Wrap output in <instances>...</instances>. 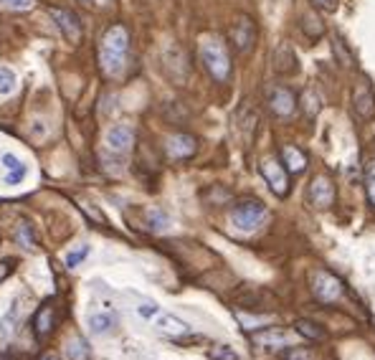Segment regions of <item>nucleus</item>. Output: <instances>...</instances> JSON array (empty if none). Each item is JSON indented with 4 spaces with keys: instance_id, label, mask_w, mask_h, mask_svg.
<instances>
[{
    "instance_id": "f257e3e1",
    "label": "nucleus",
    "mask_w": 375,
    "mask_h": 360,
    "mask_svg": "<svg viewBox=\"0 0 375 360\" xmlns=\"http://www.w3.org/2000/svg\"><path fill=\"white\" fill-rule=\"evenodd\" d=\"M130 59V31L122 23H112L101 34L99 67L107 76H122Z\"/></svg>"
},
{
    "instance_id": "f03ea898",
    "label": "nucleus",
    "mask_w": 375,
    "mask_h": 360,
    "mask_svg": "<svg viewBox=\"0 0 375 360\" xmlns=\"http://www.w3.org/2000/svg\"><path fill=\"white\" fill-rule=\"evenodd\" d=\"M200 61H203V67L208 71L216 82H228L231 79V51H228V43L223 41V36L218 34H206L200 38Z\"/></svg>"
},
{
    "instance_id": "7ed1b4c3",
    "label": "nucleus",
    "mask_w": 375,
    "mask_h": 360,
    "mask_svg": "<svg viewBox=\"0 0 375 360\" xmlns=\"http://www.w3.org/2000/svg\"><path fill=\"white\" fill-rule=\"evenodd\" d=\"M256 38H258V28L254 23V18L246 16V13H239L234 16V21L228 23V43L234 46L236 53H251L254 46H256Z\"/></svg>"
},
{
    "instance_id": "20e7f679",
    "label": "nucleus",
    "mask_w": 375,
    "mask_h": 360,
    "mask_svg": "<svg viewBox=\"0 0 375 360\" xmlns=\"http://www.w3.org/2000/svg\"><path fill=\"white\" fill-rule=\"evenodd\" d=\"M264 218H267V206L258 201H241L231 211V224L239 231H254L264 224Z\"/></svg>"
},
{
    "instance_id": "39448f33",
    "label": "nucleus",
    "mask_w": 375,
    "mask_h": 360,
    "mask_svg": "<svg viewBox=\"0 0 375 360\" xmlns=\"http://www.w3.org/2000/svg\"><path fill=\"white\" fill-rule=\"evenodd\" d=\"M335 198H337V191H335V183L332 178L325 176V173H319L309 180L307 185V201L312 208L317 211H327L335 206Z\"/></svg>"
},
{
    "instance_id": "423d86ee",
    "label": "nucleus",
    "mask_w": 375,
    "mask_h": 360,
    "mask_svg": "<svg viewBox=\"0 0 375 360\" xmlns=\"http://www.w3.org/2000/svg\"><path fill=\"white\" fill-rule=\"evenodd\" d=\"M312 294H315V300L322 302V304H335V302L345 294V287H342V282L335 274L319 269V272L312 274Z\"/></svg>"
},
{
    "instance_id": "0eeeda50",
    "label": "nucleus",
    "mask_w": 375,
    "mask_h": 360,
    "mask_svg": "<svg viewBox=\"0 0 375 360\" xmlns=\"http://www.w3.org/2000/svg\"><path fill=\"white\" fill-rule=\"evenodd\" d=\"M261 176L267 180V185L271 188L276 198H287L289 195V173L287 168L282 165V160L279 158H264L261 160Z\"/></svg>"
},
{
    "instance_id": "6e6552de",
    "label": "nucleus",
    "mask_w": 375,
    "mask_h": 360,
    "mask_svg": "<svg viewBox=\"0 0 375 360\" xmlns=\"http://www.w3.org/2000/svg\"><path fill=\"white\" fill-rule=\"evenodd\" d=\"M267 104H269V112L279 119H287L292 117L297 112V97L289 86H271L267 92Z\"/></svg>"
},
{
    "instance_id": "1a4fd4ad",
    "label": "nucleus",
    "mask_w": 375,
    "mask_h": 360,
    "mask_svg": "<svg viewBox=\"0 0 375 360\" xmlns=\"http://www.w3.org/2000/svg\"><path fill=\"white\" fill-rule=\"evenodd\" d=\"M134 127L127 125V122H119V125H112L107 130V137H104V143H107V150L114 152V155H127V152L134 147Z\"/></svg>"
},
{
    "instance_id": "9d476101",
    "label": "nucleus",
    "mask_w": 375,
    "mask_h": 360,
    "mask_svg": "<svg viewBox=\"0 0 375 360\" xmlns=\"http://www.w3.org/2000/svg\"><path fill=\"white\" fill-rule=\"evenodd\" d=\"M352 112H355V117L367 122V119L375 117V94L370 89V82L363 79L355 89H352Z\"/></svg>"
},
{
    "instance_id": "9b49d317",
    "label": "nucleus",
    "mask_w": 375,
    "mask_h": 360,
    "mask_svg": "<svg viewBox=\"0 0 375 360\" xmlns=\"http://www.w3.org/2000/svg\"><path fill=\"white\" fill-rule=\"evenodd\" d=\"M49 13H51V18L56 21L59 31L64 34V38H66L71 46H76V43L82 41V21H79L76 13H71V10H66V8H51Z\"/></svg>"
},
{
    "instance_id": "f8f14e48",
    "label": "nucleus",
    "mask_w": 375,
    "mask_h": 360,
    "mask_svg": "<svg viewBox=\"0 0 375 360\" xmlns=\"http://www.w3.org/2000/svg\"><path fill=\"white\" fill-rule=\"evenodd\" d=\"M165 152L170 160H191L198 152V140L188 132H176L173 137H167Z\"/></svg>"
},
{
    "instance_id": "ddd939ff",
    "label": "nucleus",
    "mask_w": 375,
    "mask_h": 360,
    "mask_svg": "<svg viewBox=\"0 0 375 360\" xmlns=\"http://www.w3.org/2000/svg\"><path fill=\"white\" fill-rule=\"evenodd\" d=\"M56 322H59V310L53 307V302H46L41 304V310L34 315V333L38 340H49L56 330Z\"/></svg>"
},
{
    "instance_id": "4468645a",
    "label": "nucleus",
    "mask_w": 375,
    "mask_h": 360,
    "mask_svg": "<svg viewBox=\"0 0 375 360\" xmlns=\"http://www.w3.org/2000/svg\"><path fill=\"white\" fill-rule=\"evenodd\" d=\"M271 64H274V71L282 76H292L300 71V59H297V53L289 43H279L274 51V56H271Z\"/></svg>"
},
{
    "instance_id": "2eb2a0df",
    "label": "nucleus",
    "mask_w": 375,
    "mask_h": 360,
    "mask_svg": "<svg viewBox=\"0 0 375 360\" xmlns=\"http://www.w3.org/2000/svg\"><path fill=\"white\" fill-rule=\"evenodd\" d=\"M282 165L287 168V173L289 176H300V173H304L309 165L307 155H304V150H300L297 145H284L282 147Z\"/></svg>"
},
{
    "instance_id": "dca6fc26",
    "label": "nucleus",
    "mask_w": 375,
    "mask_h": 360,
    "mask_svg": "<svg viewBox=\"0 0 375 360\" xmlns=\"http://www.w3.org/2000/svg\"><path fill=\"white\" fill-rule=\"evenodd\" d=\"M251 340H254V345H258V348H284V345L289 343V335H287L284 330L269 327L264 333H256Z\"/></svg>"
},
{
    "instance_id": "f3484780",
    "label": "nucleus",
    "mask_w": 375,
    "mask_h": 360,
    "mask_svg": "<svg viewBox=\"0 0 375 360\" xmlns=\"http://www.w3.org/2000/svg\"><path fill=\"white\" fill-rule=\"evenodd\" d=\"M297 107H302V112H304L307 119H315L317 115H319V109H322V99H319V94H317L312 86H307V89L297 97Z\"/></svg>"
},
{
    "instance_id": "a211bd4d",
    "label": "nucleus",
    "mask_w": 375,
    "mask_h": 360,
    "mask_svg": "<svg viewBox=\"0 0 375 360\" xmlns=\"http://www.w3.org/2000/svg\"><path fill=\"white\" fill-rule=\"evenodd\" d=\"M158 330L162 335H170V337H183L188 335L191 327L185 325L183 320H178L176 315H160L158 317Z\"/></svg>"
},
{
    "instance_id": "6ab92c4d",
    "label": "nucleus",
    "mask_w": 375,
    "mask_h": 360,
    "mask_svg": "<svg viewBox=\"0 0 375 360\" xmlns=\"http://www.w3.org/2000/svg\"><path fill=\"white\" fill-rule=\"evenodd\" d=\"M13 239H16V243H21L23 249H36V228L31 226V221H18L16 224V231H13Z\"/></svg>"
},
{
    "instance_id": "aec40b11",
    "label": "nucleus",
    "mask_w": 375,
    "mask_h": 360,
    "mask_svg": "<svg viewBox=\"0 0 375 360\" xmlns=\"http://www.w3.org/2000/svg\"><path fill=\"white\" fill-rule=\"evenodd\" d=\"M89 327L94 333H99V335H107V333H112L117 327V317L112 312H94L89 317Z\"/></svg>"
},
{
    "instance_id": "412c9836",
    "label": "nucleus",
    "mask_w": 375,
    "mask_h": 360,
    "mask_svg": "<svg viewBox=\"0 0 375 360\" xmlns=\"http://www.w3.org/2000/svg\"><path fill=\"white\" fill-rule=\"evenodd\" d=\"M302 31L307 34V38L317 41V38H322V36H325V23L319 21V16H315V13L309 10V13L302 16Z\"/></svg>"
},
{
    "instance_id": "4be33fe9",
    "label": "nucleus",
    "mask_w": 375,
    "mask_h": 360,
    "mask_svg": "<svg viewBox=\"0 0 375 360\" xmlns=\"http://www.w3.org/2000/svg\"><path fill=\"white\" fill-rule=\"evenodd\" d=\"M332 53L337 56V61H340L342 69H352V67H355V56H352V51L345 46V41H342L340 36H335V38H332Z\"/></svg>"
},
{
    "instance_id": "5701e85b",
    "label": "nucleus",
    "mask_w": 375,
    "mask_h": 360,
    "mask_svg": "<svg viewBox=\"0 0 375 360\" xmlns=\"http://www.w3.org/2000/svg\"><path fill=\"white\" fill-rule=\"evenodd\" d=\"M294 327H297V333H300L302 337H307V340H325V330L317 325V322H309V320H297Z\"/></svg>"
},
{
    "instance_id": "b1692460",
    "label": "nucleus",
    "mask_w": 375,
    "mask_h": 360,
    "mask_svg": "<svg viewBox=\"0 0 375 360\" xmlns=\"http://www.w3.org/2000/svg\"><path fill=\"white\" fill-rule=\"evenodd\" d=\"M66 355L71 360H86L89 358V345H86V340H84L82 335L71 337L69 345H66Z\"/></svg>"
},
{
    "instance_id": "393cba45",
    "label": "nucleus",
    "mask_w": 375,
    "mask_h": 360,
    "mask_svg": "<svg viewBox=\"0 0 375 360\" xmlns=\"http://www.w3.org/2000/svg\"><path fill=\"white\" fill-rule=\"evenodd\" d=\"M236 320L241 322L243 330H258V327H264L267 322H271L269 315H246V312H236Z\"/></svg>"
},
{
    "instance_id": "a878e982",
    "label": "nucleus",
    "mask_w": 375,
    "mask_h": 360,
    "mask_svg": "<svg viewBox=\"0 0 375 360\" xmlns=\"http://www.w3.org/2000/svg\"><path fill=\"white\" fill-rule=\"evenodd\" d=\"M36 0H0V10H8V13H28L34 10Z\"/></svg>"
},
{
    "instance_id": "bb28decb",
    "label": "nucleus",
    "mask_w": 375,
    "mask_h": 360,
    "mask_svg": "<svg viewBox=\"0 0 375 360\" xmlns=\"http://www.w3.org/2000/svg\"><path fill=\"white\" fill-rule=\"evenodd\" d=\"M3 165L10 170L8 183H18V180L25 176V170H23V165H21V160L13 158V155H3Z\"/></svg>"
},
{
    "instance_id": "cd10ccee",
    "label": "nucleus",
    "mask_w": 375,
    "mask_h": 360,
    "mask_svg": "<svg viewBox=\"0 0 375 360\" xmlns=\"http://www.w3.org/2000/svg\"><path fill=\"white\" fill-rule=\"evenodd\" d=\"M365 193H367V203L375 208V158L367 160L365 165Z\"/></svg>"
},
{
    "instance_id": "c85d7f7f",
    "label": "nucleus",
    "mask_w": 375,
    "mask_h": 360,
    "mask_svg": "<svg viewBox=\"0 0 375 360\" xmlns=\"http://www.w3.org/2000/svg\"><path fill=\"white\" fill-rule=\"evenodd\" d=\"M16 89V74L10 69H0V94H10Z\"/></svg>"
},
{
    "instance_id": "c756f323",
    "label": "nucleus",
    "mask_w": 375,
    "mask_h": 360,
    "mask_svg": "<svg viewBox=\"0 0 375 360\" xmlns=\"http://www.w3.org/2000/svg\"><path fill=\"white\" fill-rule=\"evenodd\" d=\"M208 358L210 360H239V355H236L228 345H216V348H210L208 350Z\"/></svg>"
},
{
    "instance_id": "7c9ffc66",
    "label": "nucleus",
    "mask_w": 375,
    "mask_h": 360,
    "mask_svg": "<svg viewBox=\"0 0 375 360\" xmlns=\"http://www.w3.org/2000/svg\"><path fill=\"white\" fill-rule=\"evenodd\" d=\"M147 218H150V228H152V231H162V228L167 226V216L162 213V211H150V213H147Z\"/></svg>"
},
{
    "instance_id": "2f4dec72",
    "label": "nucleus",
    "mask_w": 375,
    "mask_h": 360,
    "mask_svg": "<svg viewBox=\"0 0 375 360\" xmlns=\"http://www.w3.org/2000/svg\"><path fill=\"white\" fill-rule=\"evenodd\" d=\"M86 254H89V246H82V249H76V252H71L66 256V267L69 269H74V267H79L84 259H86Z\"/></svg>"
},
{
    "instance_id": "473e14b6",
    "label": "nucleus",
    "mask_w": 375,
    "mask_h": 360,
    "mask_svg": "<svg viewBox=\"0 0 375 360\" xmlns=\"http://www.w3.org/2000/svg\"><path fill=\"white\" fill-rule=\"evenodd\" d=\"M137 312H140V317H152V315H158V304L150 300H145L140 307H137Z\"/></svg>"
},
{
    "instance_id": "72a5a7b5",
    "label": "nucleus",
    "mask_w": 375,
    "mask_h": 360,
    "mask_svg": "<svg viewBox=\"0 0 375 360\" xmlns=\"http://www.w3.org/2000/svg\"><path fill=\"white\" fill-rule=\"evenodd\" d=\"M312 5L317 10H325V13H335L337 10V0H312Z\"/></svg>"
},
{
    "instance_id": "f704fd0d",
    "label": "nucleus",
    "mask_w": 375,
    "mask_h": 360,
    "mask_svg": "<svg viewBox=\"0 0 375 360\" xmlns=\"http://www.w3.org/2000/svg\"><path fill=\"white\" fill-rule=\"evenodd\" d=\"M312 355H309L307 350H302V348H294V350H287L284 352V360H309Z\"/></svg>"
},
{
    "instance_id": "c9c22d12",
    "label": "nucleus",
    "mask_w": 375,
    "mask_h": 360,
    "mask_svg": "<svg viewBox=\"0 0 375 360\" xmlns=\"http://www.w3.org/2000/svg\"><path fill=\"white\" fill-rule=\"evenodd\" d=\"M13 259H3L0 261V282H3V279H8L10 274H13Z\"/></svg>"
},
{
    "instance_id": "e433bc0d",
    "label": "nucleus",
    "mask_w": 375,
    "mask_h": 360,
    "mask_svg": "<svg viewBox=\"0 0 375 360\" xmlns=\"http://www.w3.org/2000/svg\"><path fill=\"white\" fill-rule=\"evenodd\" d=\"M38 360H59V355H56V352H43Z\"/></svg>"
},
{
    "instance_id": "4c0bfd02",
    "label": "nucleus",
    "mask_w": 375,
    "mask_h": 360,
    "mask_svg": "<svg viewBox=\"0 0 375 360\" xmlns=\"http://www.w3.org/2000/svg\"><path fill=\"white\" fill-rule=\"evenodd\" d=\"M109 0H97V5H107Z\"/></svg>"
},
{
    "instance_id": "58836bf2",
    "label": "nucleus",
    "mask_w": 375,
    "mask_h": 360,
    "mask_svg": "<svg viewBox=\"0 0 375 360\" xmlns=\"http://www.w3.org/2000/svg\"><path fill=\"white\" fill-rule=\"evenodd\" d=\"M82 3H89V0H82Z\"/></svg>"
}]
</instances>
